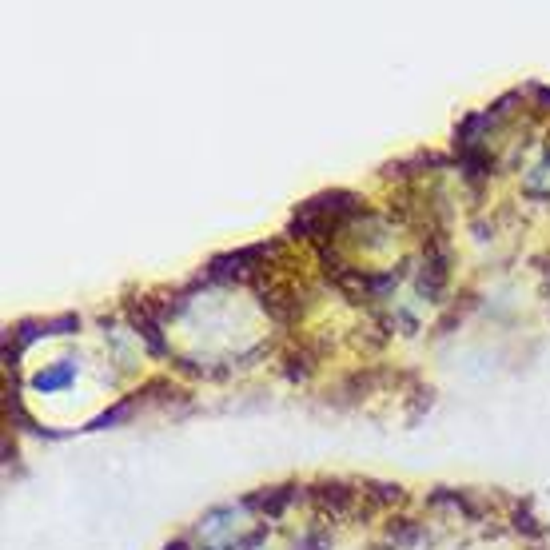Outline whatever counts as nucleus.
<instances>
[{
  "label": "nucleus",
  "instance_id": "nucleus-1",
  "mask_svg": "<svg viewBox=\"0 0 550 550\" xmlns=\"http://www.w3.org/2000/svg\"><path fill=\"white\" fill-rule=\"evenodd\" d=\"M72 379H76V363H72V359H60V363H52V367H44V371L36 375V391L52 395V391H64Z\"/></svg>",
  "mask_w": 550,
  "mask_h": 550
}]
</instances>
